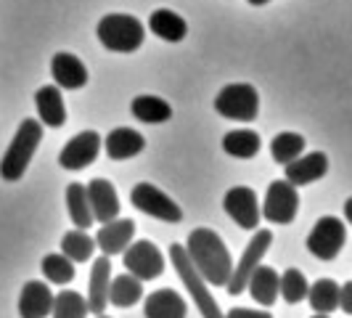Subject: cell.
<instances>
[{"instance_id":"obj_37","label":"cell","mask_w":352,"mask_h":318,"mask_svg":"<svg viewBox=\"0 0 352 318\" xmlns=\"http://www.w3.org/2000/svg\"><path fill=\"white\" fill-rule=\"evenodd\" d=\"M313 318H331V316H320V313H318V316H313Z\"/></svg>"},{"instance_id":"obj_32","label":"cell","mask_w":352,"mask_h":318,"mask_svg":"<svg viewBox=\"0 0 352 318\" xmlns=\"http://www.w3.org/2000/svg\"><path fill=\"white\" fill-rule=\"evenodd\" d=\"M307 289H310V284L305 279V273L297 271V268H286L283 276H278V295L289 305H297V302L305 300L307 297Z\"/></svg>"},{"instance_id":"obj_5","label":"cell","mask_w":352,"mask_h":318,"mask_svg":"<svg viewBox=\"0 0 352 318\" xmlns=\"http://www.w3.org/2000/svg\"><path fill=\"white\" fill-rule=\"evenodd\" d=\"M214 112L226 120L252 123V120H257V112H260V93L249 83L226 85L214 96Z\"/></svg>"},{"instance_id":"obj_28","label":"cell","mask_w":352,"mask_h":318,"mask_svg":"<svg viewBox=\"0 0 352 318\" xmlns=\"http://www.w3.org/2000/svg\"><path fill=\"white\" fill-rule=\"evenodd\" d=\"M93 252H96V242H93V236H88L85 231L74 229L64 233V239H61V255L67 260H72V263H88L90 257H93Z\"/></svg>"},{"instance_id":"obj_26","label":"cell","mask_w":352,"mask_h":318,"mask_svg":"<svg viewBox=\"0 0 352 318\" xmlns=\"http://www.w3.org/2000/svg\"><path fill=\"white\" fill-rule=\"evenodd\" d=\"M143 282H138L135 276H130V273H122V276H117V279H111L109 282V302L114 305V308H133V305H138L143 297Z\"/></svg>"},{"instance_id":"obj_10","label":"cell","mask_w":352,"mask_h":318,"mask_svg":"<svg viewBox=\"0 0 352 318\" xmlns=\"http://www.w3.org/2000/svg\"><path fill=\"white\" fill-rule=\"evenodd\" d=\"M122 263L127 268V273L135 276L138 282H154L164 271V257H162L159 247L151 244V242H146V239L133 242L130 247L124 249Z\"/></svg>"},{"instance_id":"obj_7","label":"cell","mask_w":352,"mask_h":318,"mask_svg":"<svg viewBox=\"0 0 352 318\" xmlns=\"http://www.w3.org/2000/svg\"><path fill=\"white\" fill-rule=\"evenodd\" d=\"M297 210H300V194H297V189L289 186L286 180H273L267 186V194H265L260 215L267 218V223L289 226V223H294Z\"/></svg>"},{"instance_id":"obj_25","label":"cell","mask_w":352,"mask_h":318,"mask_svg":"<svg viewBox=\"0 0 352 318\" xmlns=\"http://www.w3.org/2000/svg\"><path fill=\"white\" fill-rule=\"evenodd\" d=\"M260 133L257 130H230L226 133V138H223V151L230 154V157L236 159H252L260 154Z\"/></svg>"},{"instance_id":"obj_22","label":"cell","mask_w":352,"mask_h":318,"mask_svg":"<svg viewBox=\"0 0 352 318\" xmlns=\"http://www.w3.org/2000/svg\"><path fill=\"white\" fill-rule=\"evenodd\" d=\"M249 295L254 297V302H260L263 308H270L278 300V273L267 265H257L254 273L249 276Z\"/></svg>"},{"instance_id":"obj_36","label":"cell","mask_w":352,"mask_h":318,"mask_svg":"<svg viewBox=\"0 0 352 318\" xmlns=\"http://www.w3.org/2000/svg\"><path fill=\"white\" fill-rule=\"evenodd\" d=\"M249 6H265V3H270V0H247Z\"/></svg>"},{"instance_id":"obj_13","label":"cell","mask_w":352,"mask_h":318,"mask_svg":"<svg viewBox=\"0 0 352 318\" xmlns=\"http://www.w3.org/2000/svg\"><path fill=\"white\" fill-rule=\"evenodd\" d=\"M85 194H88V204L93 212V223H109L120 218V196H117V189L111 186V180L93 178L85 186Z\"/></svg>"},{"instance_id":"obj_21","label":"cell","mask_w":352,"mask_h":318,"mask_svg":"<svg viewBox=\"0 0 352 318\" xmlns=\"http://www.w3.org/2000/svg\"><path fill=\"white\" fill-rule=\"evenodd\" d=\"M35 106L43 125L61 127V125L67 123V106H64V98H61V90L56 88V85H43V88L37 90Z\"/></svg>"},{"instance_id":"obj_29","label":"cell","mask_w":352,"mask_h":318,"mask_svg":"<svg viewBox=\"0 0 352 318\" xmlns=\"http://www.w3.org/2000/svg\"><path fill=\"white\" fill-rule=\"evenodd\" d=\"M67 207H69L72 223L80 231L93 226V212H90L88 194H85V186L82 183H69L67 186Z\"/></svg>"},{"instance_id":"obj_24","label":"cell","mask_w":352,"mask_h":318,"mask_svg":"<svg viewBox=\"0 0 352 318\" xmlns=\"http://www.w3.org/2000/svg\"><path fill=\"white\" fill-rule=\"evenodd\" d=\"M130 112H133L135 120L148 125L167 123L173 117V106L167 104L164 98H159V96H135L133 104H130Z\"/></svg>"},{"instance_id":"obj_33","label":"cell","mask_w":352,"mask_h":318,"mask_svg":"<svg viewBox=\"0 0 352 318\" xmlns=\"http://www.w3.org/2000/svg\"><path fill=\"white\" fill-rule=\"evenodd\" d=\"M43 273L51 284L64 286V284L74 282V263L67 260L61 252H51V255L43 257Z\"/></svg>"},{"instance_id":"obj_8","label":"cell","mask_w":352,"mask_h":318,"mask_svg":"<svg viewBox=\"0 0 352 318\" xmlns=\"http://www.w3.org/2000/svg\"><path fill=\"white\" fill-rule=\"evenodd\" d=\"M270 244H273V233H270L267 229L254 233V239L247 244V249H244V255H241L239 265H233V271H230V279H228V284H226L228 295H241V292L247 289L249 276L254 273V268H257V265H263V257L267 255Z\"/></svg>"},{"instance_id":"obj_35","label":"cell","mask_w":352,"mask_h":318,"mask_svg":"<svg viewBox=\"0 0 352 318\" xmlns=\"http://www.w3.org/2000/svg\"><path fill=\"white\" fill-rule=\"evenodd\" d=\"M339 310L352 313V282L339 286Z\"/></svg>"},{"instance_id":"obj_27","label":"cell","mask_w":352,"mask_h":318,"mask_svg":"<svg viewBox=\"0 0 352 318\" xmlns=\"http://www.w3.org/2000/svg\"><path fill=\"white\" fill-rule=\"evenodd\" d=\"M307 297L313 310L320 316H329L339 308V284L334 279H318L310 289H307Z\"/></svg>"},{"instance_id":"obj_12","label":"cell","mask_w":352,"mask_h":318,"mask_svg":"<svg viewBox=\"0 0 352 318\" xmlns=\"http://www.w3.org/2000/svg\"><path fill=\"white\" fill-rule=\"evenodd\" d=\"M223 207L228 212L230 218L241 226V229L247 231H254L260 226V202H257V194H254V189H249V186H236V189H230L226 199H223Z\"/></svg>"},{"instance_id":"obj_14","label":"cell","mask_w":352,"mask_h":318,"mask_svg":"<svg viewBox=\"0 0 352 318\" xmlns=\"http://www.w3.org/2000/svg\"><path fill=\"white\" fill-rule=\"evenodd\" d=\"M133 236H135V223L130 218H114L98 229V236L93 242L104 252V257H111V255H120L130 247Z\"/></svg>"},{"instance_id":"obj_19","label":"cell","mask_w":352,"mask_h":318,"mask_svg":"<svg viewBox=\"0 0 352 318\" xmlns=\"http://www.w3.org/2000/svg\"><path fill=\"white\" fill-rule=\"evenodd\" d=\"M109 282H111V263L109 257H98L90 268V289H88V313L104 316L106 305H109Z\"/></svg>"},{"instance_id":"obj_31","label":"cell","mask_w":352,"mask_h":318,"mask_svg":"<svg viewBox=\"0 0 352 318\" xmlns=\"http://www.w3.org/2000/svg\"><path fill=\"white\" fill-rule=\"evenodd\" d=\"M270 154H273V159L278 162V165H289V162H294L297 157H302L305 154V138H302L300 133H278L276 138H273V143H270Z\"/></svg>"},{"instance_id":"obj_23","label":"cell","mask_w":352,"mask_h":318,"mask_svg":"<svg viewBox=\"0 0 352 318\" xmlns=\"http://www.w3.org/2000/svg\"><path fill=\"white\" fill-rule=\"evenodd\" d=\"M148 30L157 37H162V40H167V43H180L183 37L188 35L186 19L180 17V14H175V11H170V8L154 11L151 19H148Z\"/></svg>"},{"instance_id":"obj_17","label":"cell","mask_w":352,"mask_h":318,"mask_svg":"<svg viewBox=\"0 0 352 318\" xmlns=\"http://www.w3.org/2000/svg\"><path fill=\"white\" fill-rule=\"evenodd\" d=\"M53 308V292L45 282H27L19 295V316L48 318Z\"/></svg>"},{"instance_id":"obj_2","label":"cell","mask_w":352,"mask_h":318,"mask_svg":"<svg viewBox=\"0 0 352 318\" xmlns=\"http://www.w3.org/2000/svg\"><path fill=\"white\" fill-rule=\"evenodd\" d=\"M40 141H43V125L37 123L35 117H30V120L19 125V130L14 133V141L8 143L6 154L0 159V178L11 180V183L21 180L32 157H35Z\"/></svg>"},{"instance_id":"obj_1","label":"cell","mask_w":352,"mask_h":318,"mask_svg":"<svg viewBox=\"0 0 352 318\" xmlns=\"http://www.w3.org/2000/svg\"><path fill=\"white\" fill-rule=\"evenodd\" d=\"M188 260L199 271V276L212 286H226L233 271V257L217 231L212 229H196L191 231L188 242L183 244Z\"/></svg>"},{"instance_id":"obj_15","label":"cell","mask_w":352,"mask_h":318,"mask_svg":"<svg viewBox=\"0 0 352 318\" xmlns=\"http://www.w3.org/2000/svg\"><path fill=\"white\" fill-rule=\"evenodd\" d=\"M329 173V157L323 151H310V154H302L294 162L286 165V183L289 186H310Z\"/></svg>"},{"instance_id":"obj_11","label":"cell","mask_w":352,"mask_h":318,"mask_svg":"<svg viewBox=\"0 0 352 318\" xmlns=\"http://www.w3.org/2000/svg\"><path fill=\"white\" fill-rule=\"evenodd\" d=\"M98 151H101V136L96 130H82L61 149L58 165L64 170H85L98 159Z\"/></svg>"},{"instance_id":"obj_20","label":"cell","mask_w":352,"mask_h":318,"mask_svg":"<svg viewBox=\"0 0 352 318\" xmlns=\"http://www.w3.org/2000/svg\"><path fill=\"white\" fill-rule=\"evenodd\" d=\"M186 313H188V305L173 289H159L143 302L146 318H186Z\"/></svg>"},{"instance_id":"obj_6","label":"cell","mask_w":352,"mask_h":318,"mask_svg":"<svg viewBox=\"0 0 352 318\" xmlns=\"http://www.w3.org/2000/svg\"><path fill=\"white\" fill-rule=\"evenodd\" d=\"M347 242V226L334 215H326L316 223V229L307 236V249L318 260H334Z\"/></svg>"},{"instance_id":"obj_30","label":"cell","mask_w":352,"mask_h":318,"mask_svg":"<svg viewBox=\"0 0 352 318\" xmlns=\"http://www.w3.org/2000/svg\"><path fill=\"white\" fill-rule=\"evenodd\" d=\"M53 318H88V302L80 292L64 289L58 295H53Z\"/></svg>"},{"instance_id":"obj_4","label":"cell","mask_w":352,"mask_h":318,"mask_svg":"<svg viewBox=\"0 0 352 318\" xmlns=\"http://www.w3.org/2000/svg\"><path fill=\"white\" fill-rule=\"evenodd\" d=\"M170 260H173V265H175V271H177V276H180V282H183V286H186L188 295L194 297L199 313H201L204 318H226V313L217 308V302H214V297H212L207 282L199 276V271L191 265L183 244H170Z\"/></svg>"},{"instance_id":"obj_9","label":"cell","mask_w":352,"mask_h":318,"mask_svg":"<svg viewBox=\"0 0 352 318\" xmlns=\"http://www.w3.org/2000/svg\"><path fill=\"white\" fill-rule=\"evenodd\" d=\"M130 202L135 210L146 212L151 218H157L162 223H180L183 220V210L177 207V202H173L162 189L151 186V183H138L130 191Z\"/></svg>"},{"instance_id":"obj_38","label":"cell","mask_w":352,"mask_h":318,"mask_svg":"<svg viewBox=\"0 0 352 318\" xmlns=\"http://www.w3.org/2000/svg\"><path fill=\"white\" fill-rule=\"evenodd\" d=\"M96 318H111V316H96Z\"/></svg>"},{"instance_id":"obj_16","label":"cell","mask_w":352,"mask_h":318,"mask_svg":"<svg viewBox=\"0 0 352 318\" xmlns=\"http://www.w3.org/2000/svg\"><path fill=\"white\" fill-rule=\"evenodd\" d=\"M51 74L56 88L77 90L88 85V67L74 53H56L51 59Z\"/></svg>"},{"instance_id":"obj_18","label":"cell","mask_w":352,"mask_h":318,"mask_svg":"<svg viewBox=\"0 0 352 318\" xmlns=\"http://www.w3.org/2000/svg\"><path fill=\"white\" fill-rule=\"evenodd\" d=\"M146 149V138L133 127H114L104 138V151L109 159L122 162V159H133Z\"/></svg>"},{"instance_id":"obj_34","label":"cell","mask_w":352,"mask_h":318,"mask_svg":"<svg viewBox=\"0 0 352 318\" xmlns=\"http://www.w3.org/2000/svg\"><path fill=\"white\" fill-rule=\"evenodd\" d=\"M226 318H273L267 310H247V308H230Z\"/></svg>"},{"instance_id":"obj_3","label":"cell","mask_w":352,"mask_h":318,"mask_svg":"<svg viewBox=\"0 0 352 318\" xmlns=\"http://www.w3.org/2000/svg\"><path fill=\"white\" fill-rule=\"evenodd\" d=\"M96 35L106 51L133 53L143 45L146 27L141 24V19L130 17V14H109L98 21Z\"/></svg>"}]
</instances>
